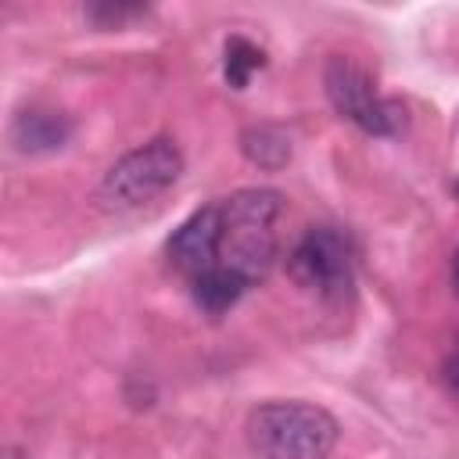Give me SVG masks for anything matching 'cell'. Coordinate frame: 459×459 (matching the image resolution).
<instances>
[{
	"label": "cell",
	"mask_w": 459,
	"mask_h": 459,
	"mask_svg": "<svg viewBox=\"0 0 459 459\" xmlns=\"http://www.w3.org/2000/svg\"><path fill=\"white\" fill-rule=\"evenodd\" d=\"M323 86L330 104L337 108L341 118L359 126L369 136H398L405 129V108L391 97H384L373 82V75L355 65L351 57L333 54L323 68Z\"/></svg>",
	"instance_id": "cell-4"
},
{
	"label": "cell",
	"mask_w": 459,
	"mask_h": 459,
	"mask_svg": "<svg viewBox=\"0 0 459 459\" xmlns=\"http://www.w3.org/2000/svg\"><path fill=\"white\" fill-rule=\"evenodd\" d=\"M262 68H265L262 47H255V43L244 39V36H230V39H226V50H222V75H226V82H230L233 90H244V86L251 82V75L262 72Z\"/></svg>",
	"instance_id": "cell-9"
},
{
	"label": "cell",
	"mask_w": 459,
	"mask_h": 459,
	"mask_svg": "<svg viewBox=\"0 0 459 459\" xmlns=\"http://www.w3.org/2000/svg\"><path fill=\"white\" fill-rule=\"evenodd\" d=\"M219 208H222L219 265L240 273L247 283L262 280L280 251L276 222L283 215V194L251 186V190H237L233 197L219 201Z\"/></svg>",
	"instance_id": "cell-1"
},
{
	"label": "cell",
	"mask_w": 459,
	"mask_h": 459,
	"mask_svg": "<svg viewBox=\"0 0 459 459\" xmlns=\"http://www.w3.org/2000/svg\"><path fill=\"white\" fill-rule=\"evenodd\" d=\"M452 287H455V294H459V251H455V258H452Z\"/></svg>",
	"instance_id": "cell-13"
},
{
	"label": "cell",
	"mask_w": 459,
	"mask_h": 459,
	"mask_svg": "<svg viewBox=\"0 0 459 459\" xmlns=\"http://www.w3.org/2000/svg\"><path fill=\"white\" fill-rule=\"evenodd\" d=\"M240 147H244V154H247L255 165H262V169H280V165L290 158L287 136L276 133V129H269V126L247 129V133L240 136Z\"/></svg>",
	"instance_id": "cell-10"
},
{
	"label": "cell",
	"mask_w": 459,
	"mask_h": 459,
	"mask_svg": "<svg viewBox=\"0 0 459 459\" xmlns=\"http://www.w3.org/2000/svg\"><path fill=\"white\" fill-rule=\"evenodd\" d=\"M183 172V154L172 140L158 136L143 147L126 151L100 179V201L108 208H140L161 197Z\"/></svg>",
	"instance_id": "cell-3"
},
{
	"label": "cell",
	"mask_w": 459,
	"mask_h": 459,
	"mask_svg": "<svg viewBox=\"0 0 459 459\" xmlns=\"http://www.w3.org/2000/svg\"><path fill=\"white\" fill-rule=\"evenodd\" d=\"M4 459H22V452H18V448H7V452H4Z\"/></svg>",
	"instance_id": "cell-14"
},
{
	"label": "cell",
	"mask_w": 459,
	"mask_h": 459,
	"mask_svg": "<svg viewBox=\"0 0 459 459\" xmlns=\"http://www.w3.org/2000/svg\"><path fill=\"white\" fill-rule=\"evenodd\" d=\"M72 136V122L61 111H47V108H29L18 111L11 122V143L22 154H43V151H57L65 147V140Z\"/></svg>",
	"instance_id": "cell-7"
},
{
	"label": "cell",
	"mask_w": 459,
	"mask_h": 459,
	"mask_svg": "<svg viewBox=\"0 0 459 459\" xmlns=\"http://www.w3.org/2000/svg\"><path fill=\"white\" fill-rule=\"evenodd\" d=\"M290 280L323 298V301H344L355 287V251L351 240L333 226H312L287 255Z\"/></svg>",
	"instance_id": "cell-5"
},
{
	"label": "cell",
	"mask_w": 459,
	"mask_h": 459,
	"mask_svg": "<svg viewBox=\"0 0 459 459\" xmlns=\"http://www.w3.org/2000/svg\"><path fill=\"white\" fill-rule=\"evenodd\" d=\"M455 197H459V183H455Z\"/></svg>",
	"instance_id": "cell-15"
},
{
	"label": "cell",
	"mask_w": 459,
	"mask_h": 459,
	"mask_svg": "<svg viewBox=\"0 0 459 459\" xmlns=\"http://www.w3.org/2000/svg\"><path fill=\"white\" fill-rule=\"evenodd\" d=\"M441 373H445V384L452 387V394H459V351L445 359V369Z\"/></svg>",
	"instance_id": "cell-12"
},
{
	"label": "cell",
	"mask_w": 459,
	"mask_h": 459,
	"mask_svg": "<svg viewBox=\"0 0 459 459\" xmlns=\"http://www.w3.org/2000/svg\"><path fill=\"white\" fill-rule=\"evenodd\" d=\"M147 7H136V4H93L86 7V18L97 22V25H122L129 18H140Z\"/></svg>",
	"instance_id": "cell-11"
},
{
	"label": "cell",
	"mask_w": 459,
	"mask_h": 459,
	"mask_svg": "<svg viewBox=\"0 0 459 459\" xmlns=\"http://www.w3.org/2000/svg\"><path fill=\"white\" fill-rule=\"evenodd\" d=\"M337 437V420L312 402H265L247 416V445L258 459H326Z\"/></svg>",
	"instance_id": "cell-2"
},
{
	"label": "cell",
	"mask_w": 459,
	"mask_h": 459,
	"mask_svg": "<svg viewBox=\"0 0 459 459\" xmlns=\"http://www.w3.org/2000/svg\"><path fill=\"white\" fill-rule=\"evenodd\" d=\"M219 251H222V208L219 204L197 208L165 240L169 262L183 276H190V280L201 276V273H208V269H215L219 265Z\"/></svg>",
	"instance_id": "cell-6"
},
{
	"label": "cell",
	"mask_w": 459,
	"mask_h": 459,
	"mask_svg": "<svg viewBox=\"0 0 459 459\" xmlns=\"http://www.w3.org/2000/svg\"><path fill=\"white\" fill-rule=\"evenodd\" d=\"M247 287L251 283L240 273L226 269V265H215V269H208V273L190 280V294H194L197 308H204L208 316H222L226 308H233Z\"/></svg>",
	"instance_id": "cell-8"
}]
</instances>
